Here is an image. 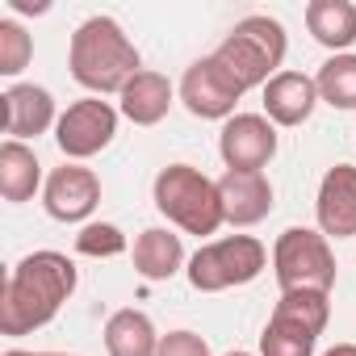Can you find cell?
<instances>
[{"instance_id":"1","label":"cell","mask_w":356,"mask_h":356,"mask_svg":"<svg viewBox=\"0 0 356 356\" xmlns=\"http://www.w3.org/2000/svg\"><path fill=\"white\" fill-rule=\"evenodd\" d=\"M80 273L63 252H30L13 264L5 293H0V331L5 335H30L63 310V302L76 293Z\"/></svg>"},{"instance_id":"2","label":"cell","mask_w":356,"mask_h":356,"mask_svg":"<svg viewBox=\"0 0 356 356\" xmlns=\"http://www.w3.org/2000/svg\"><path fill=\"white\" fill-rule=\"evenodd\" d=\"M67 67L80 88H88L92 97H105V92H122L143 72V55L113 17L97 13L76 26L67 42Z\"/></svg>"},{"instance_id":"3","label":"cell","mask_w":356,"mask_h":356,"mask_svg":"<svg viewBox=\"0 0 356 356\" xmlns=\"http://www.w3.org/2000/svg\"><path fill=\"white\" fill-rule=\"evenodd\" d=\"M151 197H155V210L172 222L181 227L185 235H214L227 214H222V197H218V181H210V176L193 163H168L159 168L155 185H151Z\"/></svg>"},{"instance_id":"4","label":"cell","mask_w":356,"mask_h":356,"mask_svg":"<svg viewBox=\"0 0 356 356\" xmlns=\"http://www.w3.org/2000/svg\"><path fill=\"white\" fill-rule=\"evenodd\" d=\"M285 51H289V38H285V26L268 13H252L243 22H235V30L218 42L214 59L243 84V88H264L281 63H285Z\"/></svg>"},{"instance_id":"5","label":"cell","mask_w":356,"mask_h":356,"mask_svg":"<svg viewBox=\"0 0 356 356\" xmlns=\"http://www.w3.org/2000/svg\"><path fill=\"white\" fill-rule=\"evenodd\" d=\"M327 318H331V293H318V289L281 293L260 335V356H314V343L327 331Z\"/></svg>"},{"instance_id":"6","label":"cell","mask_w":356,"mask_h":356,"mask_svg":"<svg viewBox=\"0 0 356 356\" xmlns=\"http://www.w3.org/2000/svg\"><path fill=\"white\" fill-rule=\"evenodd\" d=\"M268 268V248L256 235H227L210 239L189 256V285L197 293H222L235 285H252Z\"/></svg>"},{"instance_id":"7","label":"cell","mask_w":356,"mask_h":356,"mask_svg":"<svg viewBox=\"0 0 356 356\" xmlns=\"http://www.w3.org/2000/svg\"><path fill=\"white\" fill-rule=\"evenodd\" d=\"M273 273H277L281 293H293V289L331 293V285H335V252H331L323 231L289 227L273 243Z\"/></svg>"},{"instance_id":"8","label":"cell","mask_w":356,"mask_h":356,"mask_svg":"<svg viewBox=\"0 0 356 356\" xmlns=\"http://www.w3.org/2000/svg\"><path fill=\"white\" fill-rule=\"evenodd\" d=\"M243 92L248 88L214 55H202L181 76V101H185V109L193 118H206V122H231L235 118V105L243 101Z\"/></svg>"},{"instance_id":"9","label":"cell","mask_w":356,"mask_h":356,"mask_svg":"<svg viewBox=\"0 0 356 356\" xmlns=\"http://www.w3.org/2000/svg\"><path fill=\"white\" fill-rule=\"evenodd\" d=\"M118 134V109L101 97H84V101H72L63 113H59V126H55V143L59 151L76 163V159H92L97 151H105Z\"/></svg>"},{"instance_id":"10","label":"cell","mask_w":356,"mask_h":356,"mask_svg":"<svg viewBox=\"0 0 356 356\" xmlns=\"http://www.w3.org/2000/svg\"><path fill=\"white\" fill-rule=\"evenodd\" d=\"M218 155L227 172H264L277 155V126L264 113H235L231 122H222Z\"/></svg>"},{"instance_id":"11","label":"cell","mask_w":356,"mask_h":356,"mask_svg":"<svg viewBox=\"0 0 356 356\" xmlns=\"http://www.w3.org/2000/svg\"><path fill=\"white\" fill-rule=\"evenodd\" d=\"M42 206L55 222H88V214L101 206V181L92 168L80 163H63L47 176V189H42Z\"/></svg>"},{"instance_id":"12","label":"cell","mask_w":356,"mask_h":356,"mask_svg":"<svg viewBox=\"0 0 356 356\" xmlns=\"http://www.w3.org/2000/svg\"><path fill=\"white\" fill-rule=\"evenodd\" d=\"M314 218L327 239H356V168L352 163H335L323 172Z\"/></svg>"},{"instance_id":"13","label":"cell","mask_w":356,"mask_h":356,"mask_svg":"<svg viewBox=\"0 0 356 356\" xmlns=\"http://www.w3.org/2000/svg\"><path fill=\"white\" fill-rule=\"evenodd\" d=\"M218 197L231 227H256L273 214V181L264 172H222L218 176Z\"/></svg>"},{"instance_id":"14","label":"cell","mask_w":356,"mask_h":356,"mask_svg":"<svg viewBox=\"0 0 356 356\" xmlns=\"http://www.w3.org/2000/svg\"><path fill=\"white\" fill-rule=\"evenodd\" d=\"M0 101H5V134L17 138V143L38 138V134H47L51 126H59L55 97H51V88H42V84H9Z\"/></svg>"},{"instance_id":"15","label":"cell","mask_w":356,"mask_h":356,"mask_svg":"<svg viewBox=\"0 0 356 356\" xmlns=\"http://www.w3.org/2000/svg\"><path fill=\"white\" fill-rule=\"evenodd\" d=\"M318 105V84L306 72H277L264 84V118L273 126H302Z\"/></svg>"},{"instance_id":"16","label":"cell","mask_w":356,"mask_h":356,"mask_svg":"<svg viewBox=\"0 0 356 356\" xmlns=\"http://www.w3.org/2000/svg\"><path fill=\"white\" fill-rule=\"evenodd\" d=\"M118 97H122V105H118L122 118H130L134 126H155V122L168 118V109H172V101H176V88H172V80H168L163 72L143 67Z\"/></svg>"},{"instance_id":"17","label":"cell","mask_w":356,"mask_h":356,"mask_svg":"<svg viewBox=\"0 0 356 356\" xmlns=\"http://www.w3.org/2000/svg\"><path fill=\"white\" fill-rule=\"evenodd\" d=\"M306 30L331 55H348L356 47V5L352 0H310L306 5Z\"/></svg>"},{"instance_id":"18","label":"cell","mask_w":356,"mask_h":356,"mask_svg":"<svg viewBox=\"0 0 356 356\" xmlns=\"http://www.w3.org/2000/svg\"><path fill=\"white\" fill-rule=\"evenodd\" d=\"M185 268V243L168 227H147L134 239V273L143 281H168Z\"/></svg>"},{"instance_id":"19","label":"cell","mask_w":356,"mask_h":356,"mask_svg":"<svg viewBox=\"0 0 356 356\" xmlns=\"http://www.w3.org/2000/svg\"><path fill=\"white\" fill-rule=\"evenodd\" d=\"M38 185H42V163H38L34 147L5 138L0 143V197L9 206H22L38 193Z\"/></svg>"},{"instance_id":"20","label":"cell","mask_w":356,"mask_h":356,"mask_svg":"<svg viewBox=\"0 0 356 356\" xmlns=\"http://www.w3.org/2000/svg\"><path fill=\"white\" fill-rule=\"evenodd\" d=\"M159 348V331L151 323V314L126 306V310H113L109 323H105V352L109 356H155Z\"/></svg>"},{"instance_id":"21","label":"cell","mask_w":356,"mask_h":356,"mask_svg":"<svg viewBox=\"0 0 356 356\" xmlns=\"http://www.w3.org/2000/svg\"><path fill=\"white\" fill-rule=\"evenodd\" d=\"M314 84H318V101L323 105H331V109H356V55L352 51L348 55H331L318 67Z\"/></svg>"},{"instance_id":"22","label":"cell","mask_w":356,"mask_h":356,"mask_svg":"<svg viewBox=\"0 0 356 356\" xmlns=\"http://www.w3.org/2000/svg\"><path fill=\"white\" fill-rule=\"evenodd\" d=\"M30 59H34V38L26 34V26L5 17V22H0V76H5V80L22 76L30 67Z\"/></svg>"},{"instance_id":"23","label":"cell","mask_w":356,"mask_h":356,"mask_svg":"<svg viewBox=\"0 0 356 356\" xmlns=\"http://www.w3.org/2000/svg\"><path fill=\"white\" fill-rule=\"evenodd\" d=\"M76 252L80 256H92V260H109V256H122L126 252V235L113 222H84L80 235H76Z\"/></svg>"},{"instance_id":"24","label":"cell","mask_w":356,"mask_h":356,"mask_svg":"<svg viewBox=\"0 0 356 356\" xmlns=\"http://www.w3.org/2000/svg\"><path fill=\"white\" fill-rule=\"evenodd\" d=\"M155 356H210V343L197 331H168V335H159Z\"/></svg>"},{"instance_id":"25","label":"cell","mask_w":356,"mask_h":356,"mask_svg":"<svg viewBox=\"0 0 356 356\" xmlns=\"http://www.w3.org/2000/svg\"><path fill=\"white\" fill-rule=\"evenodd\" d=\"M9 5L17 9V13H47L51 5H34V0H9Z\"/></svg>"},{"instance_id":"26","label":"cell","mask_w":356,"mask_h":356,"mask_svg":"<svg viewBox=\"0 0 356 356\" xmlns=\"http://www.w3.org/2000/svg\"><path fill=\"white\" fill-rule=\"evenodd\" d=\"M323 356H356V343H335V348H327Z\"/></svg>"},{"instance_id":"27","label":"cell","mask_w":356,"mask_h":356,"mask_svg":"<svg viewBox=\"0 0 356 356\" xmlns=\"http://www.w3.org/2000/svg\"><path fill=\"white\" fill-rule=\"evenodd\" d=\"M5 356H47V352H26V348H9Z\"/></svg>"},{"instance_id":"28","label":"cell","mask_w":356,"mask_h":356,"mask_svg":"<svg viewBox=\"0 0 356 356\" xmlns=\"http://www.w3.org/2000/svg\"><path fill=\"white\" fill-rule=\"evenodd\" d=\"M227 356H252V352H243V348H235V352H227Z\"/></svg>"},{"instance_id":"29","label":"cell","mask_w":356,"mask_h":356,"mask_svg":"<svg viewBox=\"0 0 356 356\" xmlns=\"http://www.w3.org/2000/svg\"><path fill=\"white\" fill-rule=\"evenodd\" d=\"M47 356H72V352H47Z\"/></svg>"}]
</instances>
